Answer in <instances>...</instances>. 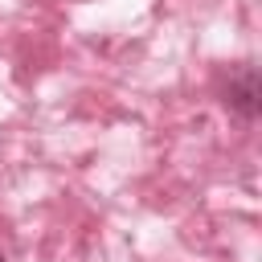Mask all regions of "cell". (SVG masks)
Masks as SVG:
<instances>
[{"label": "cell", "instance_id": "obj_1", "mask_svg": "<svg viewBox=\"0 0 262 262\" xmlns=\"http://www.w3.org/2000/svg\"><path fill=\"white\" fill-rule=\"evenodd\" d=\"M225 102H229V111H237L242 119H254V115H258V70H254L250 61L229 74Z\"/></svg>", "mask_w": 262, "mask_h": 262}, {"label": "cell", "instance_id": "obj_2", "mask_svg": "<svg viewBox=\"0 0 262 262\" xmlns=\"http://www.w3.org/2000/svg\"><path fill=\"white\" fill-rule=\"evenodd\" d=\"M0 262H4V254H0Z\"/></svg>", "mask_w": 262, "mask_h": 262}]
</instances>
